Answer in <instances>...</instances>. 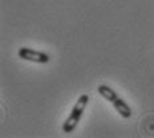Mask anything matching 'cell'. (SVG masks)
<instances>
[{
    "label": "cell",
    "mask_w": 154,
    "mask_h": 138,
    "mask_svg": "<svg viewBox=\"0 0 154 138\" xmlns=\"http://www.w3.org/2000/svg\"><path fill=\"white\" fill-rule=\"evenodd\" d=\"M19 56H20V59L38 63V64H47L51 60L47 53L40 52V51H33L31 48H20L19 49Z\"/></svg>",
    "instance_id": "obj_3"
},
{
    "label": "cell",
    "mask_w": 154,
    "mask_h": 138,
    "mask_svg": "<svg viewBox=\"0 0 154 138\" xmlns=\"http://www.w3.org/2000/svg\"><path fill=\"white\" fill-rule=\"evenodd\" d=\"M88 102H89V96L88 94H82L81 97L77 100V102L75 104V106H73V109H72V112H70V114L68 115L66 121L63 125V130L65 131V133H72V131L76 129L77 124H79L80 120H81L82 113H84Z\"/></svg>",
    "instance_id": "obj_2"
},
{
    "label": "cell",
    "mask_w": 154,
    "mask_h": 138,
    "mask_svg": "<svg viewBox=\"0 0 154 138\" xmlns=\"http://www.w3.org/2000/svg\"><path fill=\"white\" fill-rule=\"evenodd\" d=\"M97 90H98V93H100L102 97L106 98L108 101H110L112 104H113L114 109L121 115H122L124 118H130L131 117V109H130V106L121 97H118V94L112 88H109V86H106V85H100Z\"/></svg>",
    "instance_id": "obj_1"
}]
</instances>
